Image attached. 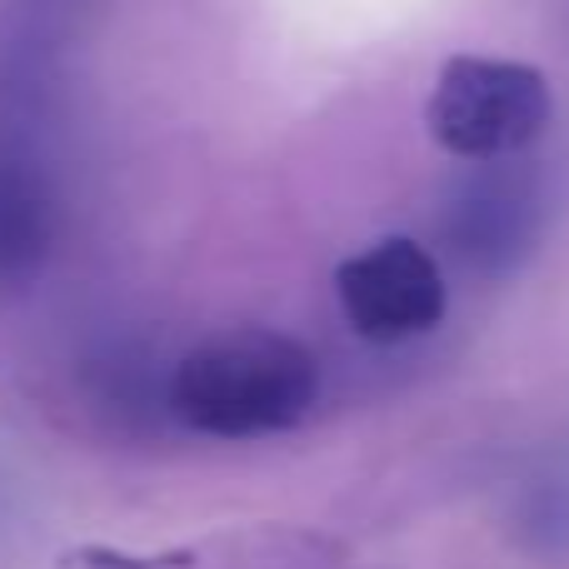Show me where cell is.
I'll use <instances>...</instances> for the list:
<instances>
[{"label": "cell", "instance_id": "1", "mask_svg": "<svg viewBox=\"0 0 569 569\" xmlns=\"http://www.w3.org/2000/svg\"><path fill=\"white\" fill-rule=\"evenodd\" d=\"M320 395V365L280 330H230L196 345L176 365L170 410L186 430L216 440L280 435L310 415Z\"/></svg>", "mask_w": 569, "mask_h": 569}, {"label": "cell", "instance_id": "5", "mask_svg": "<svg viewBox=\"0 0 569 569\" xmlns=\"http://www.w3.org/2000/svg\"><path fill=\"white\" fill-rule=\"evenodd\" d=\"M530 200L515 186H480L475 196H465V206H455V250L475 260L485 270H505L515 256H525L530 240Z\"/></svg>", "mask_w": 569, "mask_h": 569}, {"label": "cell", "instance_id": "6", "mask_svg": "<svg viewBox=\"0 0 569 569\" xmlns=\"http://www.w3.org/2000/svg\"><path fill=\"white\" fill-rule=\"evenodd\" d=\"M80 569H190L196 555L190 550H166V555H150V560H136V555H120V550H80L76 555Z\"/></svg>", "mask_w": 569, "mask_h": 569}, {"label": "cell", "instance_id": "3", "mask_svg": "<svg viewBox=\"0 0 569 569\" xmlns=\"http://www.w3.org/2000/svg\"><path fill=\"white\" fill-rule=\"evenodd\" d=\"M335 295L355 335L375 345L415 340L445 320V276L410 236H385L380 246L350 256L335 270Z\"/></svg>", "mask_w": 569, "mask_h": 569}, {"label": "cell", "instance_id": "2", "mask_svg": "<svg viewBox=\"0 0 569 569\" xmlns=\"http://www.w3.org/2000/svg\"><path fill=\"white\" fill-rule=\"evenodd\" d=\"M555 96L545 70L525 60L455 56L425 106V130L455 160H505L545 136Z\"/></svg>", "mask_w": 569, "mask_h": 569}, {"label": "cell", "instance_id": "4", "mask_svg": "<svg viewBox=\"0 0 569 569\" xmlns=\"http://www.w3.org/2000/svg\"><path fill=\"white\" fill-rule=\"evenodd\" d=\"M56 240L50 190L30 170L0 166V284H26Z\"/></svg>", "mask_w": 569, "mask_h": 569}]
</instances>
